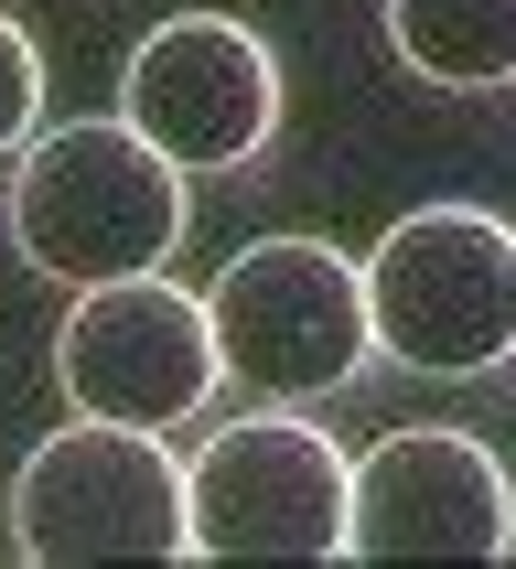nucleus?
Masks as SVG:
<instances>
[{"mask_svg":"<svg viewBox=\"0 0 516 569\" xmlns=\"http://www.w3.org/2000/svg\"><path fill=\"white\" fill-rule=\"evenodd\" d=\"M194 226V183L140 140L129 119L43 129L11 161V248L64 290L97 280H151Z\"/></svg>","mask_w":516,"mask_h":569,"instance_id":"f257e3e1","label":"nucleus"},{"mask_svg":"<svg viewBox=\"0 0 516 569\" xmlns=\"http://www.w3.org/2000/svg\"><path fill=\"white\" fill-rule=\"evenodd\" d=\"M366 333L409 377H495L516 366V226L495 204H419L355 258Z\"/></svg>","mask_w":516,"mask_h":569,"instance_id":"f03ea898","label":"nucleus"},{"mask_svg":"<svg viewBox=\"0 0 516 569\" xmlns=\"http://www.w3.org/2000/svg\"><path fill=\"white\" fill-rule=\"evenodd\" d=\"M205 322H216L226 377L248 387L258 409H312L334 387L366 377V269L322 237H258L216 269L205 290Z\"/></svg>","mask_w":516,"mask_h":569,"instance_id":"7ed1b4c3","label":"nucleus"},{"mask_svg":"<svg viewBox=\"0 0 516 569\" xmlns=\"http://www.w3.org/2000/svg\"><path fill=\"white\" fill-rule=\"evenodd\" d=\"M11 548L32 569H97V559H194L183 462L161 430L87 419L22 451L11 473Z\"/></svg>","mask_w":516,"mask_h":569,"instance_id":"20e7f679","label":"nucleus"},{"mask_svg":"<svg viewBox=\"0 0 516 569\" xmlns=\"http://www.w3.org/2000/svg\"><path fill=\"white\" fill-rule=\"evenodd\" d=\"M345 483L355 462L301 409H258L183 462L194 559H345Z\"/></svg>","mask_w":516,"mask_h":569,"instance_id":"39448f33","label":"nucleus"},{"mask_svg":"<svg viewBox=\"0 0 516 569\" xmlns=\"http://www.w3.org/2000/svg\"><path fill=\"white\" fill-rule=\"evenodd\" d=\"M119 119L172 172H237L280 129V54L237 11H172V22H151L129 43Z\"/></svg>","mask_w":516,"mask_h":569,"instance_id":"423d86ee","label":"nucleus"},{"mask_svg":"<svg viewBox=\"0 0 516 569\" xmlns=\"http://www.w3.org/2000/svg\"><path fill=\"white\" fill-rule=\"evenodd\" d=\"M54 387L87 419H119V430H183L226 387V355H216L205 301L151 269V280L76 290V312L54 333Z\"/></svg>","mask_w":516,"mask_h":569,"instance_id":"0eeeda50","label":"nucleus"},{"mask_svg":"<svg viewBox=\"0 0 516 569\" xmlns=\"http://www.w3.org/2000/svg\"><path fill=\"white\" fill-rule=\"evenodd\" d=\"M345 559H516V473L474 430H387L345 483Z\"/></svg>","mask_w":516,"mask_h":569,"instance_id":"6e6552de","label":"nucleus"},{"mask_svg":"<svg viewBox=\"0 0 516 569\" xmlns=\"http://www.w3.org/2000/svg\"><path fill=\"white\" fill-rule=\"evenodd\" d=\"M387 43L430 87H516V0H387Z\"/></svg>","mask_w":516,"mask_h":569,"instance_id":"1a4fd4ad","label":"nucleus"},{"mask_svg":"<svg viewBox=\"0 0 516 569\" xmlns=\"http://www.w3.org/2000/svg\"><path fill=\"white\" fill-rule=\"evenodd\" d=\"M32 129H43V54H32V32L0 11V161H22Z\"/></svg>","mask_w":516,"mask_h":569,"instance_id":"9d476101","label":"nucleus"}]
</instances>
